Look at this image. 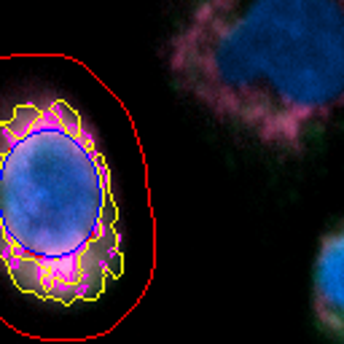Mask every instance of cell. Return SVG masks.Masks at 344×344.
Masks as SVG:
<instances>
[{
    "mask_svg": "<svg viewBox=\"0 0 344 344\" xmlns=\"http://www.w3.org/2000/svg\"><path fill=\"white\" fill-rule=\"evenodd\" d=\"M162 62L215 121L296 153L342 105L344 0H175Z\"/></svg>",
    "mask_w": 344,
    "mask_h": 344,
    "instance_id": "obj_1",
    "label": "cell"
},
{
    "mask_svg": "<svg viewBox=\"0 0 344 344\" xmlns=\"http://www.w3.org/2000/svg\"><path fill=\"white\" fill-rule=\"evenodd\" d=\"M315 317L328 334H344V229L336 226L320 242L315 263Z\"/></svg>",
    "mask_w": 344,
    "mask_h": 344,
    "instance_id": "obj_3",
    "label": "cell"
},
{
    "mask_svg": "<svg viewBox=\"0 0 344 344\" xmlns=\"http://www.w3.org/2000/svg\"><path fill=\"white\" fill-rule=\"evenodd\" d=\"M0 261L22 293L57 304L94 301L121 274L111 170L65 100L0 118Z\"/></svg>",
    "mask_w": 344,
    "mask_h": 344,
    "instance_id": "obj_2",
    "label": "cell"
}]
</instances>
